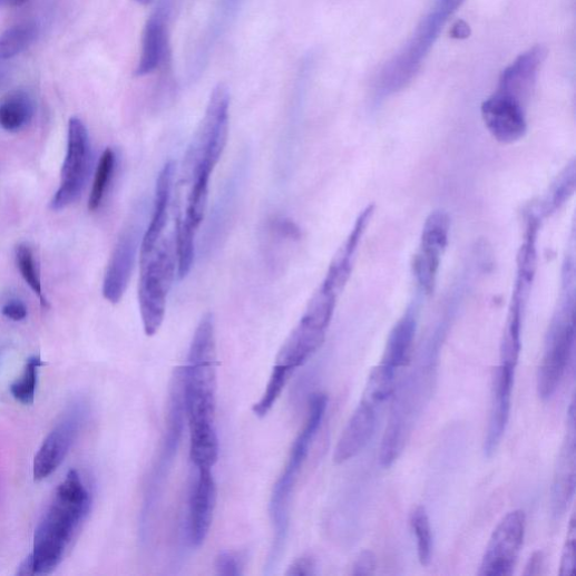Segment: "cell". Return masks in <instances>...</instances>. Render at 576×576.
Returning <instances> with one entry per match:
<instances>
[{
    "instance_id": "603a6c76",
    "label": "cell",
    "mask_w": 576,
    "mask_h": 576,
    "mask_svg": "<svg viewBox=\"0 0 576 576\" xmlns=\"http://www.w3.org/2000/svg\"><path fill=\"white\" fill-rule=\"evenodd\" d=\"M35 115V102L26 91H16L0 102V128L19 133L30 125Z\"/></svg>"
},
{
    "instance_id": "8fae6325",
    "label": "cell",
    "mask_w": 576,
    "mask_h": 576,
    "mask_svg": "<svg viewBox=\"0 0 576 576\" xmlns=\"http://www.w3.org/2000/svg\"><path fill=\"white\" fill-rule=\"evenodd\" d=\"M525 533L526 515L523 510H514L504 517L494 530L478 575H511L524 544Z\"/></svg>"
},
{
    "instance_id": "52a82bcc",
    "label": "cell",
    "mask_w": 576,
    "mask_h": 576,
    "mask_svg": "<svg viewBox=\"0 0 576 576\" xmlns=\"http://www.w3.org/2000/svg\"><path fill=\"white\" fill-rule=\"evenodd\" d=\"M332 314L309 304L303 316L284 341L273 370L292 379L321 348Z\"/></svg>"
},
{
    "instance_id": "4fadbf2b",
    "label": "cell",
    "mask_w": 576,
    "mask_h": 576,
    "mask_svg": "<svg viewBox=\"0 0 576 576\" xmlns=\"http://www.w3.org/2000/svg\"><path fill=\"white\" fill-rule=\"evenodd\" d=\"M482 118L490 134L502 144H514L527 131L525 105L497 91L481 108Z\"/></svg>"
},
{
    "instance_id": "3957f363",
    "label": "cell",
    "mask_w": 576,
    "mask_h": 576,
    "mask_svg": "<svg viewBox=\"0 0 576 576\" xmlns=\"http://www.w3.org/2000/svg\"><path fill=\"white\" fill-rule=\"evenodd\" d=\"M328 408V397L315 393L309 403L307 419L297 435L290 451L287 463L275 484L270 502V517L274 530V544L269 564L274 566L285 547L290 528V509L292 495L300 472L310 452V447L321 427Z\"/></svg>"
},
{
    "instance_id": "8992f818",
    "label": "cell",
    "mask_w": 576,
    "mask_h": 576,
    "mask_svg": "<svg viewBox=\"0 0 576 576\" xmlns=\"http://www.w3.org/2000/svg\"><path fill=\"white\" fill-rule=\"evenodd\" d=\"M184 418L182 369H177L170 385L165 438L145 494L143 509V528L145 534L148 533V527L158 505L163 486L173 465L175 453L177 452L184 428Z\"/></svg>"
},
{
    "instance_id": "e575fe53",
    "label": "cell",
    "mask_w": 576,
    "mask_h": 576,
    "mask_svg": "<svg viewBox=\"0 0 576 576\" xmlns=\"http://www.w3.org/2000/svg\"><path fill=\"white\" fill-rule=\"evenodd\" d=\"M36 566H35V558L33 554L31 553L25 562L20 565L18 575L20 576H31L36 575Z\"/></svg>"
},
{
    "instance_id": "d6a6232c",
    "label": "cell",
    "mask_w": 576,
    "mask_h": 576,
    "mask_svg": "<svg viewBox=\"0 0 576 576\" xmlns=\"http://www.w3.org/2000/svg\"><path fill=\"white\" fill-rule=\"evenodd\" d=\"M2 313L6 318L19 322L27 319L28 307L21 300L14 299L3 306Z\"/></svg>"
},
{
    "instance_id": "7c38bea8",
    "label": "cell",
    "mask_w": 576,
    "mask_h": 576,
    "mask_svg": "<svg viewBox=\"0 0 576 576\" xmlns=\"http://www.w3.org/2000/svg\"><path fill=\"white\" fill-rule=\"evenodd\" d=\"M194 469V468H193ZM187 510V538L192 547H201L208 536L216 507V484L213 469H194Z\"/></svg>"
},
{
    "instance_id": "ffe728a7",
    "label": "cell",
    "mask_w": 576,
    "mask_h": 576,
    "mask_svg": "<svg viewBox=\"0 0 576 576\" xmlns=\"http://www.w3.org/2000/svg\"><path fill=\"white\" fill-rule=\"evenodd\" d=\"M169 9L167 6L158 9L145 27L141 57L136 70L139 77L155 72L167 59Z\"/></svg>"
},
{
    "instance_id": "d590c367",
    "label": "cell",
    "mask_w": 576,
    "mask_h": 576,
    "mask_svg": "<svg viewBox=\"0 0 576 576\" xmlns=\"http://www.w3.org/2000/svg\"><path fill=\"white\" fill-rule=\"evenodd\" d=\"M8 71L4 66H0V85H2L7 78Z\"/></svg>"
},
{
    "instance_id": "d6986e66",
    "label": "cell",
    "mask_w": 576,
    "mask_h": 576,
    "mask_svg": "<svg viewBox=\"0 0 576 576\" xmlns=\"http://www.w3.org/2000/svg\"><path fill=\"white\" fill-rule=\"evenodd\" d=\"M78 430V419L70 417L60 422L46 438L35 459L36 482L49 478L64 462Z\"/></svg>"
},
{
    "instance_id": "4316f807",
    "label": "cell",
    "mask_w": 576,
    "mask_h": 576,
    "mask_svg": "<svg viewBox=\"0 0 576 576\" xmlns=\"http://www.w3.org/2000/svg\"><path fill=\"white\" fill-rule=\"evenodd\" d=\"M17 266L31 290L38 294L43 307L49 306V302L43 295L40 267L33 250L28 244H21L16 250Z\"/></svg>"
},
{
    "instance_id": "74e56055",
    "label": "cell",
    "mask_w": 576,
    "mask_h": 576,
    "mask_svg": "<svg viewBox=\"0 0 576 576\" xmlns=\"http://www.w3.org/2000/svg\"><path fill=\"white\" fill-rule=\"evenodd\" d=\"M137 2H139L141 4H148L152 2V0H137Z\"/></svg>"
},
{
    "instance_id": "f546056e",
    "label": "cell",
    "mask_w": 576,
    "mask_h": 576,
    "mask_svg": "<svg viewBox=\"0 0 576 576\" xmlns=\"http://www.w3.org/2000/svg\"><path fill=\"white\" fill-rule=\"evenodd\" d=\"M245 558L237 551H221L215 558V569L221 576H241L244 574Z\"/></svg>"
},
{
    "instance_id": "ac0fdd59",
    "label": "cell",
    "mask_w": 576,
    "mask_h": 576,
    "mask_svg": "<svg viewBox=\"0 0 576 576\" xmlns=\"http://www.w3.org/2000/svg\"><path fill=\"white\" fill-rule=\"evenodd\" d=\"M516 372L498 368L492 393V406L487 430L485 451L492 457L501 443L510 417L511 396Z\"/></svg>"
},
{
    "instance_id": "f35d334b",
    "label": "cell",
    "mask_w": 576,
    "mask_h": 576,
    "mask_svg": "<svg viewBox=\"0 0 576 576\" xmlns=\"http://www.w3.org/2000/svg\"><path fill=\"white\" fill-rule=\"evenodd\" d=\"M0 2H2V0H0Z\"/></svg>"
},
{
    "instance_id": "6da1fadb",
    "label": "cell",
    "mask_w": 576,
    "mask_h": 576,
    "mask_svg": "<svg viewBox=\"0 0 576 576\" xmlns=\"http://www.w3.org/2000/svg\"><path fill=\"white\" fill-rule=\"evenodd\" d=\"M185 418L191 436L189 458L194 469H213L218 459L215 424L217 392V350L211 313L198 323L182 368Z\"/></svg>"
},
{
    "instance_id": "30bf717a",
    "label": "cell",
    "mask_w": 576,
    "mask_h": 576,
    "mask_svg": "<svg viewBox=\"0 0 576 576\" xmlns=\"http://www.w3.org/2000/svg\"><path fill=\"white\" fill-rule=\"evenodd\" d=\"M390 396L367 383L362 400L334 448L335 465L349 462L369 443L375 432L380 413Z\"/></svg>"
},
{
    "instance_id": "8d00e7d4",
    "label": "cell",
    "mask_w": 576,
    "mask_h": 576,
    "mask_svg": "<svg viewBox=\"0 0 576 576\" xmlns=\"http://www.w3.org/2000/svg\"><path fill=\"white\" fill-rule=\"evenodd\" d=\"M28 0H9V3L13 7H21L26 4Z\"/></svg>"
},
{
    "instance_id": "484cf974",
    "label": "cell",
    "mask_w": 576,
    "mask_h": 576,
    "mask_svg": "<svg viewBox=\"0 0 576 576\" xmlns=\"http://www.w3.org/2000/svg\"><path fill=\"white\" fill-rule=\"evenodd\" d=\"M410 523L417 540L419 562L422 566H428L432 559L433 539L426 508L417 507L411 514Z\"/></svg>"
},
{
    "instance_id": "5b68a950",
    "label": "cell",
    "mask_w": 576,
    "mask_h": 576,
    "mask_svg": "<svg viewBox=\"0 0 576 576\" xmlns=\"http://www.w3.org/2000/svg\"><path fill=\"white\" fill-rule=\"evenodd\" d=\"M176 258V233L174 240L162 238L149 255L140 257L139 304L148 336L155 335L164 322Z\"/></svg>"
},
{
    "instance_id": "836d02e7",
    "label": "cell",
    "mask_w": 576,
    "mask_h": 576,
    "mask_svg": "<svg viewBox=\"0 0 576 576\" xmlns=\"http://www.w3.org/2000/svg\"><path fill=\"white\" fill-rule=\"evenodd\" d=\"M545 567V556L541 550H536L533 553L528 563L525 567L524 575L526 576H539L543 574V569Z\"/></svg>"
},
{
    "instance_id": "83f0119b",
    "label": "cell",
    "mask_w": 576,
    "mask_h": 576,
    "mask_svg": "<svg viewBox=\"0 0 576 576\" xmlns=\"http://www.w3.org/2000/svg\"><path fill=\"white\" fill-rule=\"evenodd\" d=\"M40 357L28 360L25 372L17 382L11 385V393L17 401L25 406H31L36 399L39 368L45 367Z\"/></svg>"
},
{
    "instance_id": "9c48e42d",
    "label": "cell",
    "mask_w": 576,
    "mask_h": 576,
    "mask_svg": "<svg viewBox=\"0 0 576 576\" xmlns=\"http://www.w3.org/2000/svg\"><path fill=\"white\" fill-rule=\"evenodd\" d=\"M91 159L88 131L79 119L72 118L68 127V149L61 183L50 203L53 211L65 209L79 198L91 170Z\"/></svg>"
},
{
    "instance_id": "7402d4cb",
    "label": "cell",
    "mask_w": 576,
    "mask_h": 576,
    "mask_svg": "<svg viewBox=\"0 0 576 576\" xmlns=\"http://www.w3.org/2000/svg\"><path fill=\"white\" fill-rule=\"evenodd\" d=\"M416 318L408 312L393 328L387 342L382 358V364L399 373L411 359L412 345L416 334Z\"/></svg>"
},
{
    "instance_id": "5bb4252c",
    "label": "cell",
    "mask_w": 576,
    "mask_h": 576,
    "mask_svg": "<svg viewBox=\"0 0 576 576\" xmlns=\"http://www.w3.org/2000/svg\"><path fill=\"white\" fill-rule=\"evenodd\" d=\"M448 233V217L440 212L431 214L424 224L414 263L417 279L427 292H430L435 285L440 258L447 245Z\"/></svg>"
},
{
    "instance_id": "f1b7e54d",
    "label": "cell",
    "mask_w": 576,
    "mask_h": 576,
    "mask_svg": "<svg viewBox=\"0 0 576 576\" xmlns=\"http://www.w3.org/2000/svg\"><path fill=\"white\" fill-rule=\"evenodd\" d=\"M575 573H576V526H575V518L573 516L569 521V527H568L567 536H566L563 553H562L560 567H559L558 574L560 576H574Z\"/></svg>"
},
{
    "instance_id": "7a4b0ae2",
    "label": "cell",
    "mask_w": 576,
    "mask_h": 576,
    "mask_svg": "<svg viewBox=\"0 0 576 576\" xmlns=\"http://www.w3.org/2000/svg\"><path fill=\"white\" fill-rule=\"evenodd\" d=\"M90 507V495L77 471L70 470L36 530L32 554L37 574H50L60 565Z\"/></svg>"
},
{
    "instance_id": "4dcf8cb0",
    "label": "cell",
    "mask_w": 576,
    "mask_h": 576,
    "mask_svg": "<svg viewBox=\"0 0 576 576\" xmlns=\"http://www.w3.org/2000/svg\"><path fill=\"white\" fill-rule=\"evenodd\" d=\"M316 574V560L311 555L296 558L287 568L289 576H311Z\"/></svg>"
},
{
    "instance_id": "cb8c5ba5",
    "label": "cell",
    "mask_w": 576,
    "mask_h": 576,
    "mask_svg": "<svg viewBox=\"0 0 576 576\" xmlns=\"http://www.w3.org/2000/svg\"><path fill=\"white\" fill-rule=\"evenodd\" d=\"M39 28L27 22L9 29L0 36V59L8 60L27 50L38 38Z\"/></svg>"
},
{
    "instance_id": "2e32d148",
    "label": "cell",
    "mask_w": 576,
    "mask_h": 576,
    "mask_svg": "<svg viewBox=\"0 0 576 576\" xmlns=\"http://www.w3.org/2000/svg\"><path fill=\"white\" fill-rule=\"evenodd\" d=\"M138 228L126 230L109 260L102 284V295L111 304L124 297L135 267L138 251Z\"/></svg>"
},
{
    "instance_id": "ba28073f",
    "label": "cell",
    "mask_w": 576,
    "mask_h": 576,
    "mask_svg": "<svg viewBox=\"0 0 576 576\" xmlns=\"http://www.w3.org/2000/svg\"><path fill=\"white\" fill-rule=\"evenodd\" d=\"M574 339L573 312L558 314L549 328L537 374V391L541 400H549L560 385L572 357Z\"/></svg>"
},
{
    "instance_id": "1f68e13d",
    "label": "cell",
    "mask_w": 576,
    "mask_h": 576,
    "mask_svg": "<svg viewBox=\"0 0 576 576\" xmlns=\"http://www.w3.org/2000/svg\"><path fill=\"white\" fill-rule=\"evenodd\" d=\"M378 563L377 556L371 550H364L358 557L353 566V575H372L375 573Z\"/></svg>"
},
{
    "instance_id": "e0dca14e",
    "label": "cell",
    "mask_w": 576,
    "mask_h": 576,
    "mask_svg": "<svg viewBox=\"0 0 576 576\" xmlns=\"http://www.w3.org/2000/svg\"><path fill=\"white\" fill-rule=\"evenodd\" d=\"M546 49L537 46L520 55L501 75L498 91L524 104L530 97Z\"/></svg>"
},
{
    "instance_id": "9a60e30c",
    "label": "cell",
    "mask_w": 576,
    "mask_h": 576,
    "mask_svg": "<svg viewBox=\"0 0 576 576\" xmlns=\"http://www.w3.org/2000/svg\"><path fill=\"white\" fill-rule=\"evenodd\" d=\"M576 482V436H575V406L572 402L567 430L563 441L551 487V511L556 518L562 517L575 494Z\"/></svg>"
},
{
    "instance_id": "d4e9b609",
    "label": "cell",
    "mask_w": 576,
    "mask_h": 576,
    "mask_svg": "<svg viewBox=\"0 0 576 576\" xmlns=\"http://www.w3.org/2000/svg\"><path fill=\"white\" fill-rule=\"evenodd\" d=\"M115 167H117V155L107 148L99 158L91 192L88 199V208L94 212L99 208L106 195Z\"/></svg>"
},
{
    "instance_id": "44dd1931",
    "label": "cell",
    "mask_w": 576,
    "mask_h": 576,
    "mask_svg": "<svg viewBox=\"0 0 576 576\" xmlns=\"http://www.w3.org/2000/svg\"><path fill=\"white\" fill-rule=\"evenodd\" d=\"M174 175L175 164L169 162L164 166L157 179L154 213L140 247V257L149 255L163 238L168 218Z\"/></svg>"
},
{
    "instance_id": "277c9868",
    "label": "cell",
    "mask_w": 576,
    "mask_h": 576,
    "mask_svg": "<svg viewBox=\"0 0 576 576\" xmlns=\"http://www.w3.org/2000/svg\"><path fill=\"white\" fill-rule=\"evenodd\" d=\"M230 94L218 85L211 94L198 134L188 150L185 174L191 182L209 183L227 141Z\"/></svg>"
}]
</instances>
